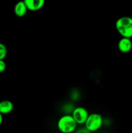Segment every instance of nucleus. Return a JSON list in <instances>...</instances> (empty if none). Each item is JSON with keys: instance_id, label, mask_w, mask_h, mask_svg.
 <instances>
[{"instance_id": "obj_1", "label": "nucleus", "mask_w": 132, "mask_h": 133, "mask_svg": "<svg viewBox=\"0 0 132 133\" xmlns=\"http://www.w3.org/2000/svg\"><path fill=\"white\" fill-rule=\"evenodd\" d=\"M115 27L122 37L132 38V18L123 16L119 18L115 23Z\"/></svg>"}, {"instance_id": "obj_2", "label": "nucleus", "mask_w": 132, "mask_h": 133, "mask_svg": "<svg viewBox=\"0 0 132 133\" xmlns=\"http://www.w3.org/2000/svg\"><path fill=\"white\" fill-rule=\"evenodd\" d=\"M77 123L72 115H65L61 117L58 122V128L61 132L70 133L75 131Z\"/></svg>"}, {"instance_id": "obj_3", "label": "nucleus", "mask_w": 132, "mask_h": 133, "mask_svg": "<svg viewBox=\"0 0 132 133\" xmlns=\"http://www.w3.org/2000/svg\"><path fill=\"white\" fill-rule=\"evenodd\" d=\"M102 116L97 113L89 114L85 123V127L89 132H94L99 129L102 125Z\"/></svg>"}, {"instance_id": "obj_4", "label": "nucleus", "mask_w": 132, "mask_h": 133, "mask_svg": "<svg viewBox=\"0 0 132 133\" xmlns=\"http://www.w3.org/2000/svg\"><path fill=\"white\" fill-rule=\"evenodd\" d=\"M89 116L87 110L84 107H78L75 108L72 112V116L75 119L77 124H84Z\"/></svg>"}, {"instance_id": "obj_5", "label": "nucleus", "mask_w": 132, "mask_h": 133, "mask_svg": "<svg viewBox=\"0 0 132 133\" xmlns=\"http://www.w3.org/2000/svg\"><path fill=\"white\" fill-rule=\"evenodd\" d=\"M27 9L31 11H37L42 9L45 5V0H23Z\"/></svg>"}, {"instance_id": "obj_6", "label": "nucleus", "mask_w": 132, "mask_h": 133, "mask_svg": "<svg viewBox=\"0 0 132 133\" xmlns=\"http://www.w3.org/2000/svg\"><path fill=\"white\" fill-rule=\"evenodd\" d=\"M118 48L119 51L123 53L130 51L132 49V42L129 38L122 37L118 43Z\"/></svg>"}, {"instance_id": "obj_7", "label": "nucleus", "mask_w": 132, "mask_h": 133, "mask_svg": "<svg viewBox=\"0 0 132 133\" xmlns=\"http://www.w3.org/2000/svg\"><path fill=\"white\" fill-rule=\"evenodd\" d=\"M14 10L16 15L18 17L21 18L25 15L28 9H27L24 1H19L16 4Z\"/></svg>"}, {"instance_id": "obj_8", "label": "nucleus", "mask_w": 132, "mask_h": 133, "mask_svg": "<svg viewBox=\"0 0 132 133\" xmlns=\"http://www.w3.org/2000/svg\"><path fill=\"white\" fill-rule=\"evenodd\" d=\"M14 109V105L9 100L0 101V113L2 114H8L11 112Z\"/></svg>"}, {"instance_id": "obj_9", "label": "nucleus", "mask_w": 132, "mask_h": 133, "mask_svg": "<svg viewBox=\"0 0 132 133\" xmlns=\"http://www.w3.org/2000/svg\"><path fill=\"white\" fill-rule=\"evenodd\" d=\"M7 54L6 46L2 43H0V60H3Z\"/></svg>"}, {"instance_id": "obj_10", "label": "nucleus", "mask_w": 132, "mask_h": 133, "mask_svg": "<svg viewBox=\"0 0 132 133\" xmlns=\"http://www.w3.org/2000/svg\"><path fill=\"white\" fill-rule=\"evenodd\" d=\"M6 69V64L3 60H0V73L3 72Z\"/></svg>"}, {"instance_id": "obj_11", "label": "nucleus", "mask_w": 132, "mask_h": 133, "mask_svg": "<svg viewBox=\"0 0 132 133\" xmlns=\"http://www.w3.org/2000/svg\"><path fill=\"white\" fill-rule=\"evenodd\" d=\"M2 122H3V114L0 113V125H1V123H2Z\"/></svg>"}]
</instances>
